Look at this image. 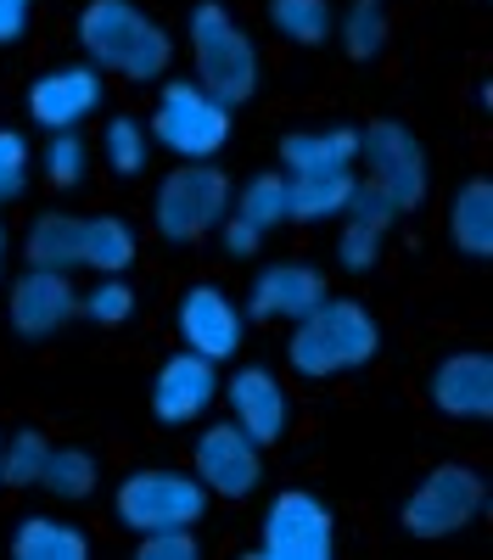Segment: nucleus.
<instances>
[{"mask_svg": "<svg viewBox=\"0 0 493 560\" xmlns=\"http://www.w3.org/2000/svg\"><path fill=\"white\" fill-rule=\"evenodd\" d=\"M382 353V325L365 303L353 298H320L303 319H292V337H286V364L292 376L303 382H337L365 370Z\"/></svg>", "mask_w": 493, "mask_h": 560, "instance_id": "nucleus-1", "label": "nucleus"}, {"mask_svg": "<svg viewBox=\"0 0 493 560\" xmlns=\"http://www.w3.org/2000/svg\"><path fill=\"white\" fill-rule=\"evenodd\" d=\"M79 45L90 68L118 73L129 84H152L174 62V34L134 0H84L79 12Z\"/></svg>", "mask_w": 493, "mask_h": 560, "instance_id": "nucleus-2", "label": "nucleus"}, {"mask_svg": "<svg viewBox=\"0 0 493 560\" xmlns=\"http://www.w3.org/2000/svg\"><path fill=\"white\" fill-rule=\"evenodd\" d=\"M191 68L197 84L231 113L258 96V45L219 0H202L191 12Z\"/></svg>", "mask_w": 493, "mask_h": 560, "instance_id": "nucleus-3", "label": "nucleus"}, {"mask_svg": "<svg viewBox=\"0 0 493 560\" xmlns=\"http://www.w3.org/2000/svg\"><path fill=\"white\" fill-rule=\"evenodd\" d=\"M213 493L197 482V471H168V465H141L113 488V516L124 533H157V527H197L208 516Z\"/></svg>", "mask_w": 493, "mask_h": 560, "instance_id": "nucleus-4", "label": "nucleus"}, {"mask_svg": "<svg viewBox=\"0 0 493 560\" xmlns=\"http://www.w3.org/2000/svg\"><path fill=\"white\" fill-rule=\"evenodd\" d=\"M146 135H152V147L174 152L179 163H202L231 147V107L213 102L197 79H168L157 90Z\"/></svg>", "mask_w": 493, "mask_h": 560, "instance_id": "nucleus-5", "label": "nucleus"}, {"mask_svg": "<svg viewBox=\"0 0 493 560\" xmlns=\"http://www.w3.org/2000/svg\"><path fill=\"white\" fill-rule=\"evenodd\" d=\"M224 213H231V174H224L213 158H202V163H179L174 174L157 179L152 224H157V236H163V242L191 247V242L213 236Z\"/></svg>", "mask_w": 493, "mask_h": 560, "instance_id": "nucleus-6", "label": "nucleus"}, {"mask_svg": "<svg viewBox=\"0 0 493 560\" xmlns=\"http://www.w3.org/2000/svg\"><path fill=\"white\" fill-rule=\"evenodd\" d=\"M488 510V482L477 465H460V459H448V465H432V471L415 482V493L403 499V533L410 538H455L466 533L477 516Z\"/></svg>", "mask_w": 493, "mask_h": 560, "instance_id": "nucleus-7", "label": "nucleus"}, {"mask_svg": "<svg viewBox=\"0 0 493 560\" xmlns=\"http://www.w3.org/2000/svg\"><path fill=\"white\" fill-rule=\"evenodd\" d=\"M359 158H365L371 179L398 202V213H415L432 191V163L421 135L403 124V118H376L359 129Z\"/></svg>", "mask_w": 493, "mask_h": 560, "instance_id": "nucleus-8", "label": "nucleus"}, {"mask_svg": "<svg viewBox=\"0 0 493 560\" xmlns=\"http://www.w3.org/2000/svg\"><path fill=\"white\" fill-rule=\"evenodd\" d=\"M253 555L258 560H331L337 555V516L308 488H286L263 504Z\"/></svg>", "mask_w": 493, "mask_h": 560, "instance_id": "nucleus-9", "label": "nucleus"}, {"mask_svg": "<svg viewBox=\"0 0 493 560\" xmlns=\"http://www.w3.org/2000/svg\"><path fill=\"white\" fill-rule=\"evenodd\" d=\"M191 471L213 499L242 504L263 482V448L236 427V420H213V427H202V438L191 448Z\"/></svg>", "mask_w": 493, "mask_h": 560, "instance_id": "nucleus-10", "label": "nucleus"}, {"mask_svg": "<svg viewBox=\"0 0 493 560\" xmlns=\"http://www.w3.org/2000/svg\"><path fill=\"white\" fill-rule=\"evenodd\" d=\"M174 325H179V342H186L191 353H202V359H213V364H231L242 353V337H247L242 303L224 287H213V280H197V287L179 292Z\"/></svg>", "mask_w": 493, "mask_h": 560, "instance_id": "nucleus-11", "label": "nucleus"}, {"mask_svg": "<svg viewBox=\"0 0 493 560\" xmlns=\"http://www.w3.org/2000/svg\"><path fill=\"white\" fill-rule=\"evenodd\" d=\"M79 319V287H73V275L62 269H23L12 280V292H7V325L23 337V342H45V337H57L68 331V325Z\"/></svg>", "mask_w": 493, "mask_h": 560, "instance_id": "nucleus-12", "label": "nucleus"}, {"mask_svg": "<svg viewBox=\"0 0 493 560\" xmlns=\"http://www.w3.org/2000/svg\"><path fill=\"white\" fill-rule=\"evenodd\" d=\"M107 96V84H102V68H90V62H68V68H51V73H39L28 84V118L45 129V135H57V129H79L84 118H96Z\"/></svg>", "mask_w": 493, "mask_h": 560, "instance_id": "nucleus-13", "label": "nucleus"}, {"mask_svg": "<svg viewBox=\"0 0 493 560\" xmlns=\"http://www.w3.org/2000/svg\"><path fill=\"white\" fill-rule=\"evenodd\" d=\"M398 202L382 191V185L365 174V179H353V197L342 208V236H337V264L348 275H371L382 264V242H387V230L398 224Z\"/></svg>", "mask_w": 493, "mask_h": 560, "instance_id": "nucleus-14", "label": "nucleus"}, {"mask_svg": "<svg viewBox=\"0 0 493 560\" xmlns=\"http://www.w3.org/2000/svg\"><path fill=\"white\" fill-rule=\"evenodd\" d=\"M219 398L231 404V420H236V427H242L258 448L281 443L286 427H292V398H286V387H281L275 370H263V364H242L236 376L219 387Z\"/></svg>", "mask_w": 493, "mask_h": 560, "instance_id": "nucleus-15", "label": "nucleus"}, {"mask_svg": "<svg viewBox=\"0 0 493 560\" xmlns=\"http://www.w3.org/2000/svg\"><path fill=\"white\" fill-rule=\"evenodd\" d=\"M213 404H219V364L179 348L152 382V415L163 427H197Z\"/></svg>", "mask_w": 493, "mask_h": 560, "instance_id": "nucleus-16", "label": "nucleus"}, {"mask_svg": "<svg viewBox=\"0 0 493 560\" xmlns=\"http://www.w3.org/2000/svg\"><path fill=\"white\" fill-rule=\"evenodd\" d=\"M331 287H326V275L314 269V264H303V258H281V264H263L258 275H253V292H247V303H242V314L247 319H263V325H275V319H303L314 303H320Z\"/></svg>", "mask_w": 493, "mask_h": 560, "instance_id": "nucleus-17", "label": "nucleus"}, {"mask_svg": "<svg viewBox=\"0 0 493 560\" xmlns=\"http://www.w3.org/2000/svg\"><path fill=\"white\" fill-rule=\"evenodd\" d=\"M426 393H432L437 415H448V420H488L493 415V359L482 348L443 353L432 364Z\"/></svg>", "mask_w": 493, "mask_h": 560, "instance_id": "nucleus-18", "label": "nucleus"}, {"mask_svg": "<svg viewBox=\"0 0 493 560\" xmlns=\"http://www.w3.org/2000/svg\"><path fill=\"white\" fill-rule=\"evenodd\" d=\"M359 163V129L326 124V129H292L281 140V168L286 174H320V168H353Z\"/></svg>", "mask_w": 493, "mask_h": 560, "instance_id": "nucleus-19", "label": "nucleus"}, {"mask_svg": "<svg viewBox=\"0 0 493 560\" xmlns=\"http://www.w3.org/2000/svg\"><path fill=\"white\" fill-rule=\"evenodd\" d=\"M353 168H320V174H286V224H326L342 219L353 197Z\"/></svg>", "mask_w": 493, "mask_h": 560, "instance_id": "nucleus-20", "label": "nucleus"}, {"mask_svg": "<svg viewBox=\"0 0 493 560\" xmlns=\"http://www.w3.org/2000/svg\"><path fill=\"white\" fill-rule=\"evenodd\" d=\"M448 242L471 264L493 258V185L488 179H466L455 191V202H448Z\"/></svg>", "mask_w": 493, "mask_h": 560, "instance_id": "nucleus-21", "label": "nucleus"}, {"mask_svg": "<svg viewBox=\"0 0 493 560\" xmlns=\"http://www.w3.org/2000/svg\"><path fill=\"white\" fill-rule=\"evenodd\" d=\"M23 258L34 269L79 275L84 269V213H39L23 236Z\"/></svg>", "mask_w": 493, "mask_h": 560, "instance_id": "nucleus-22", "label": "nucleus"}, {"mask_svg": "<svg viewBox=\"0 0 493 560\" xmlns=\"http://www.w3.org/2000/svg\"><path fill=\"white\" fill-rule=\"evenodd\" d=\"M12 555L17 560H84L90 538H84V527H73L62 516H23L12 533Z\"/></svg>", "mask_w": 493, "mask_h": 560, "instance_id": "nucleus-23", "label": "nucleus"}, {"mask_svg": "<svg viewBox=\"0 0 493 560\" xmlns=\"http://www.w3.org/2000/svg\"><path fill=\"white\" fill-rule=\"evenodd\" d=\"M134 253H141V242H134L129 219H118V213H84V269L90 275H124L134 264Z\"/></svg>", "mask_w": 493, "mask_h": 560, "instance_id": "nucleus-24", "label": "nucleus"}, {"mask_svg": "<svg viewBox=\"0 0 493 560\" xmlns=\"http://www.w3.org/2000/svg\"><path fill=\"white\" fill-rule=\"evenodd\" d=\"M96 482H102V459L90 454V448H79V443H62V448H51V454H45L39 488L51 493V499H62V504H79V499H90V493H96Z\"/></svg>", "mask_w": 493, "mask_h": 560, "instance_id": "nucleus-25", "label": "nucleus"}, {"mask_svg": "<svg viewBox=\"0 0 493 560\" xmlns=\"http://www.w3.org/2000/svg\"><path fill=\"white\" fill-rule=\"evenodd\" d=\"M331 34L342 39L348 62H376L387 51V0H348Z\"/></svg>", "mask_w": 493, "mask_h": 560, "instance_id": "nucleus-26", "label": "nucleus"}, {"mask_svg": "<svg viewBox=\"0 0 493 560\" xmlns=\"http://www.w3.org/2000/svg\"><path fill=\"white\" fill-rule=\"evenodd\" d=\"M231 213L236 219H247L258 236H269L275 224H286V168L275 174V168H263V174H253L242 191H231Z\"/></svg>", "mask_w": 493, "mask_h": 560, "instance_id": "nucleus-27", "label": "nucleus"}, {"mask_svg": "<svg viewBox=\"0 0 493 560\" xmlns=\"http://www.w3.org/2000/svg\"><path fill=\"white\" fill-rule=\"evenodd\" d=\"M269 23H275L281 39H292V45H303V51H314V45L331 39L337 12H331V0H269Z\"/></svg>", "mask_w": 493, "mask_h": 560, "instance_id": "nucleus-28", "label": "nucleus"}, {"mask_svg": "<svg viewBox=\"0 0 493 560\" xmlns=\"http://www.w3.org/2000/svg\"><path fill=\"white\" fill-rule=\"evenodd\" d=\"M102 158H107V168H113L118 179H141V174H146V158H152L146 124L129 118V113L107 118V129H102Z\"/></svg>", "mask_w": 493, "mask_h": 560, "instance_id": "nucleus-29", "label": "nucleus"}, {"mask_svg": "<svg viewBox=\"0 0 493 560\" xmlns=\"http://www.w3.org/2000/svg\"><path fill=\"white\" fill-rule=\"evenodd\" d=\"M45 454H51V438L39 427H23L0 443V488H39Z\"/></svg>", "mask_w": 493, "mask_h": 560, "instance_id": "nucleus-30", "label": "nucleus"}, {"mask_svg": "<svg viewBox=\"0 0 493 560\" xmlns=\"http://www.w3.org/2000/svg\"><path fill=\"white\" fill-rule=\"evenodd\" d=\"M39 168H45V179H51L57 191H79V185H84V168H90L84 135H79V129H57V135H45Z\"/></svg>", "mask_w": 493, "mask_h": 560, "instance_id": "nucleus-31", "label": "nucleus"}, {"mask_svg": "<svg viewBox=\"0 0 493 560\" xmlns=\"http://www.w3.org/2000/svg\"><path fill=\"white\" fill-rule=\"evenodd\" d=\"M134 314V287L124 275H96V287L79 292V319L102 325V331H113V325H124Z\"/></svg>", "mask_w": 493, "mask_h": 560, "instance_id": "nucleus-32", "label": "nucleus"}, {"mask_svg": "<svg viewBox=\"0 0 493 560\" xmlns=\"http://www.w3.org/2000/svg\"><path fill=\"white\" fill-rule=\"evenodd\" d=\"M28 140L17 129H0V208L28 191Z\"/></svg>", "mask_w": 493, "mask_h": 560, "instance_id": "nucleus-33", "label": "nucleus"}, {"mask_svg": "<svg viewBox=\"0 0 493 560\" xmlns=\"http://www.w3.org/2000/svg\"><path fill=\"white\" fill-rule=\"evenodd\" d=\"M134 555H141V560H197L202 544H197L191 527H157V533H141Z\"/></svg>", "mask_w": 493, "mask_h": 560, "instance_id": "nucleus-34", "label": "nucleus"}, {"mask_svg": "<svg viewBox=\"0 0 493 560\" xmlns=\"http://www.w3.org/2000/svg\"><path fill=\"white\" fill-rule=\"evenodd\" d=\"M213 236H219L224 258H258V247H263V236H258V230H253L247 219H236V213H224Z\"/></svg>", "mask_w": 493, "mask_h": 560, "instance_id": "nucleus-35", "label": "nucleus"}, {"mask_svg": "<svg viewBox=\"0 0 493 560\" xmlns=\"http://www.w3.org/2000/svg\"><path fill=\"white\" fill-rule=\"evenodd\" d=\"M34 23V0H0V45H17Z\"/></svg>", "mask_w": 493, "mask_h": 560, "instance_id": "nucleus-36", "label": "nucleus"}, {"mask_svg": "<svg viewBox=\"0 0 493 560\" xmlns=\"http://www.w3.org/2000/svg\"><path fill=\"white\" fill-rule=\"evenodd\" d=\"M7 253H12V242H7V224H0V280H7Z\"/></svg>", "mask_w": 493, "mask_h": 560, "instance_id": "nucleus-37", "label": "nucleus"}, {"mask_svg": "<svg viewBox=\"0 0 493 560\" xmlns=\"http://www.w3.org/2000/svg\"><path fill=\"white\" fill-rule=\"evenodd\" d=\"M0 443H7V432H0Z\"/></svg>", "mask_w": 493, "mask_h": 560, "instance_id": "nucleus-38", "label": "nucleus"}]
</instances>
